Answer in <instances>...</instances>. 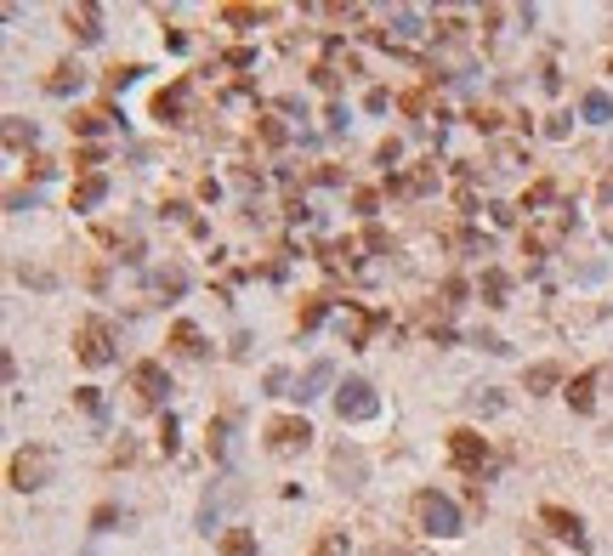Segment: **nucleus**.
<instances>
[{
    "mask_svg": "<svg viewBox=\"0 0 613 556\" xmlns=\"http://www.w3.org/2000/svg\"><path fill=\"white\" fill-rule=\"evenodd\" d=\"M568 233H574V205H551V210H540V216H528L523 250L528 256H557Z\"/></svg>",
    "mask_w": 613,
    "mask_h": 556,
    "instance_id": "f257e3e1",
    "label": "nucleus"
},
{
    "mask_svg": "<svg viewBox=\"0 0 613 556\" xmlns=\"http://www.w3.org/2000/svg\"><path fill=\"white\" fill-rule=\"evenodd\" d=\"M57 477V449H46V443H29V449L12 454V466H6V483L18 488V494H35V488H46Z\"/></svg>",
    "mask_w": 613,
    "mask_h": 556,
    "instance_id": "f03ea898",
    "label": "nucleus"
},
{
    "mask_svg": "<svg viewBox=\"0 0 613 556\" xmlns=\"http://www.w3.org/2000/svg\"><path fill=\"white\" fill-rule=\"evenodd\" d=\"M74 358L86 369H108L114 358H120V335H114V324L108 318H86L80 330H74Z\"/></svg>",
    "mask_w": 613,
    "mask_h": 556,
    "instance_id": "7ed1b4c3",
    "label": "nucleus"
},
{
    "mask_svg": "<svg viewBox=\"0 0 613 556\" xmlns=\"http://www.w3.org/2000/svg\"><path fill=\"white\" fill-rule=\"evenodd\" d=\"M409 511H415V522H421L432 539H455L460 534V505L449 500V494H438V488H421V494L409 500Z\"/></svg>",
    "mask_w": 613,
    "mask_h": 556,
    "instance_id": "20e7f679",
    "label": "nucleus"
},
{
    "mask_svg": "<svg viewBox=\"0 0 613 556\" xmlns=\"http://www.w3.org/2000/svg\"><path fill=\"white\" fill-rule=\"evenodd\" d=\"M369 40H375V46H386L392 57H415V46L426 40V29H421V18H415L409 6H398V12L386 18V29H369Z\"/></svg>",
    "mask_w": 613,
    "mask_h": 556,
    "instance_id": "39448f33",
    "label": "nucleus"
},
{
    "mask_svg": "<svg viewBox=\"0 0 613 556\" xmlns=\"http://www.w3.org/2000/svg\"><path fill=\"white\" fill-rule=\"evenodd\" d=\"M165 392H171V375H165V364H154V358L131 364V403H137L142 415H159V409H165Z\"/></svg>",
    "mask_w": 613,
    "mask_h": 556,
    "instance_id": "423d86ee",
    "label": "nucleus"
},
{
    "mask_svg": "<svg viewBox=\"0 0 613 556\" xmlns=\"http://www.w3.org/2000/svg\"><path fill=\"white\" fill-rule=\"evenodd\" d=\"M330 483L347 488V494H358V488L369 483V454L358 449V443H335L330 449Z\"/></svg>",
    "mask_w": 613,
    "mask_h": 556,
    "instance_id": "0eeeda50",
    "label": "nucleus"
},
{
    "mask_svg": "<svg viewBox=\"0 0 613 556\" xmlns=\"http://www.w3.org/2000/svg\"><path fill=\"white\" fill-rule=\"evenodd\" d=\"M335 415L347 420V426H358V420H375V415H381V398H375V386H369V381H341V386H335Z\"/></svg>",
    "mask_w": 613,
    "mask_h": 556,
    "instance_id": "6e6552de",
    "label": "nucleus"
},
{
    "mask_svg": "<svg viewBox=\"0 0 613 556\" xmlns=\"http://www.w3.org/2000/svg\"><path fill=\"white\" fill-rule=\"evenodd\" d=\"M449 466L483 477V466H489V437L472 432V426H455V432H449Z\"/></svg>",
    "mask_w": 613,
    "mask_h": 556,
    "instance_id": "1a4fd4ad",
    "label": "nucleus"
},
{
    "mask_svg": "<svg viewBox=\"0 0 613 556\" xmlns=\"http://www.w3.org/2000/svg\"><path fill=\"white\" fill-rule=\"evenodd\" d=\"M228 505H245V483H239V477H222V483L205 488V500H199V534L222 528V511H228Z\"/></svg>",
    "mask_w": 613,
    "mask_h": 556,
    "instance_id": "9d476101",
    "label": "nucleus"
},
{
    "mask_svg": "<svg viewBox=\"0 0 613 556\" xmlns=\"http://www.w3.org/2000/svg\"><path fill=\"white\" fill-rule=\"evenodd\" d=\"M352 74H358V57L347 52V40H335V35H330V40H324V63L313 69V80H318L324 91H341Z\"/></svg>",
    "mask_w": 613,
    "mask_h": 556,
    "instance_id": "9b49d317",
    "label": "nucleus"
},
{
    "mask_svg": "<svg viewBox=\"0 0 613 556\" xmlns=\"http://www.w3.org/2000/svg\"><path fill=\"white\" fill-rule=\"evenodd\" d=\"M154 120L159 125H188L193 120V80H188V74L171 80V86L154 97Z\"/></svg>",
    "mask_w": 613,
    "mask_h": 556,
    "instance_id": "f8f14e48",
    "label": "nucleus"
},
{
    "mask_svg": "<svg viewBox=\"0 0 613 556\" xmlns=\"http://www.w3.org/2000/svg\"><path fill=\"white\" fill-rule=\"evenodd\" d=\"M313 443V426L301 415H279V420H267V449L273 454H301Z\"/></svg>",
    "mask_w": 613,
    "mask_h": 556,
    "instance_id": "ddd939ff",
    "label": "nucleus"
},
{
    "mask_svg": "<svg viewBox=\"0 0 613 556\" xmlns=\"http://www.w3.org/2000/svg\"><path fill=\"white\" fill-rule=\"evenodd\" d=\"M540 522L551 528V534L562 539V545H574V551H585L591 545V534H585V522L568 511V505H540Z\"/></svg>",
    "mask_w": 613,
    "mask_h": 556,
    "instance_id": "4468645a",
    "label": "nucleus"
},
{
    "mask_svg": "<svg viewBox=\"0 0 613 556\" xmlns=\"http://www.w3.org/2000/svg\"><path fill=\"white\" fill-rule=\"evenodd\" d=\"M432 188H438V159H421L409 176H386V193H398V199H421Z\"/></svg>",
    "mask_w": 613,
    "mask_h": 556,
    "instance_id": "2eb2a0df",
    "label": "nucleus"
},
{
    "mask_svg": "<svg viewBox=\"0 0 613 556\" xmlns=\"http://www.w3.org/2000/svg\"><path fill=\"white\" fill-rule=\"evenodd\" d=\"M63 23H69V35L80 40V46H97V40H103V6H91V0L69 6V12H63Z\"/></svg>",
    "mask_w": 613,
    "mask_h": 556,
    "instance_id": "dca6fc26",
    "label": "nucleus"
},
{
    "mask_svg": "<svg viewBox=\"0 0 613 556\" xmlns=\"http://www.w3.org/2000/svg\"><path fill=\"white\" fill-rule=\"evenodd\" d=\"M330 381H335V364H330V358H313V364L301 369V381H296V392H290V398H296V403H313V398H324V392H330Z\"/></svg>",
    "mask_w": 613,
    "mask_h": 556,
    "instance_id": "f3484780",
    "label": "nucleus"
},
{
    "mask_svg": "<svg viewBox=\"0 0 613 556\" xmlns=\"http://www.w3.org/2000/svg\"><path fill=\"white\" fill-rule=\"evenodd\" d=\"M375 324H386V313H364L358 301H347V318H341V335H347V347H369Z\"/></svg>",
    "mask_w": 613,
    "mask_h": 556,
    "instance_id": "a211bd4d",
    "label": "nucleus"
},
{
    "mask_svg": "<svg viewBox=\"0 0 613 556\" xmlns=\"http://www.w3.org/2000/svg\"><path fill=\"white\" fill-rule=\"evenodd\" d=\"M103 199H108V176H103V171H91V176H80V182H74L69 210H97Z\"/></svg>",
    "mask_w": 613,
    "mask_h": 556,
    "instance_id": "6ab92c4d",
    "label": "nucleus"
},
{
    "mask_svg": "<svg viewBox=\"0 0 613 556\" xmlns=\"http://www.w3.org/2000/svg\"><path fill=\"white\" fill-rule=\"evenodd\" d=\"M596 386H602V369H585V375H574V381H568V392H562V398L574 403L579 415H591V409H596Z\"/></svg>",
    "mask_w": 613,
    "mask_h": 556,
    "instance_id": "aec40b11",
    "label": "nucleus"
},
{
    "mask_svg": "<svg viewBox=\"0 0 613 556\" xmlns=\"http://www.w3.org/2000/svg\"><path fill=\"white\" fill-rule=\"evenodd\" d=\"M171 352H176V358H205V335H199V324L176 318V324H171Z\"/></svg>",
    "mask_w": 613,
    "mask_h": 556,
    "instance_id": "412c9836",
    "label": "nucleus"
},
{
    "mask_svg": "<svg viewBox=\"0 0 613 556\" xmlns=\"http://www.w3.org/2000/svg\"><path fill=\"white\" fill-rule=\"evenodd\" d=\"M154 290H159L165 301H176L182 290H188V267H182V261H165V267H154Z\"/></svg>",
    "mask_w": 613,
    "mask_h": 556,
    "instance_id": "4be33fe9",
    "label": "nucleus"
},
{
    "mask_svg": "<svg viewBox=\"0 0 613 556\" xmlns=\"http://www.w3.org/2000/svg\"><path fill=\"white\" fill-rule=\"evenodd\" d=\"M86 86V69H80V63H57L52 74H46V91H52V97H69V91H80Z\"/></svg>",
    "mask_w": 613,
    "mask_h": 556,
    "instance_id": "5701e85b",
    "label": "nucleus"
},
{
    "mask_svg": "<svg viewBox=\"0 0 613 556\" xmlns=\"http://www.w3.org/2000/svg\"><path fill=\"white\" fill-rule=\"evenodd\" d=\"M23 148H35V120H23V114H6V154L18 159Z\"/></svg>",
    "mask_w": 613,
    "mask_h": 556,
    "instance_id": "b1692460",
    "label": "nucleus"
},
{
    "mask_svg": "<svg viewBox=\"0 0 613 556\" xmlns=\"http://www.w3.org/2000/svg\"><path fill=\"white\" fill-rule=\"evenodd\" d=\"M477 296H483V307H506V296H511V278L500 273V267H489V273H483V284H477Z\"/></svg>",
    "mask_w": 613,
    "mask_h": 556,
    "instance_id": "393cba45",
    "label": "nucleus"
},
{
    "mask_svg": "<svg viewBox=\"0 0 613 556\" xmlns=\"http://www.w3.org/2000/svg\"><path fill=\"white\" fill-rule=\"evenodd\" d=\"M335 301L330 296H301V313H296V330H318L324 318H330Z\"/></svg>",
    "mask_w": 613,
    "mask_h": 556,
    "instance_id": "a878e982",
    "label": "nucleus"
},
{
    "mask_svg": "<svg viewBox=\"0 0 613 556\" xmlns=\"http://www.w3.org/2000/svg\"><path fill=\"white\" fill-rule=\"evenodd\" d=\"M466 409H472V415H500V409H506V392L477 386V392H466Z\"/></svg>",
    "mask_w": 613,
    "mask_h": 556,
    "instance_id": "bb28decb",
    "label": "nucleus"
},
{
    "mask_svg": "<svg viewBox=\"0 0 613 556\" xmlns=\"http://www.w3.org/2000/svg\"><path fill=\"white\" fill-rule=\"evenodd\" d=\"M74 137H103L108 125H114V114H108V108H91V114H74Z\"/></svg>",
    "mask_w": 613,
    "mask_h": 556,
    "instance_id": "cd10ccee",
    "label": "nucleus"
},
{
    "mask_svg": "<svg viewBox=\"0 0 613 556\" xmlns=\"http://www.w3.org/2000/svg\"><path fill=\"white\" fill-rule=\"evenodd\" d=\"M307 556H352V539L341 534V528H324V534L313 539V551Z\"/></svg>",
    "mask_w": 613,
    "mask_h": 556,
    "instance_id": "c85d7f7f",
    "label": "nucleus"
},
{
    "mask_svg": "<svg viewBox=\"0 0 613 556\" xmlns=\"http://www.w3.org/2000/svg\"><path fill=\"white\" fill-rule=\"evenodd\" d=\"M222 23H239V29H250V23H273V6H222Z\"/></svg>",
    "mask_w": 613,
    "mask_h": 556,
    "instance_id": "c756f323",
    "label": "nucleus"
},
{
    "mask_svg": "<svg viewBox=\"0 0 613 556\" xmlns=\"http://www.w3.org/2000/svg\"><path fill=\"white\" fill-rule=\"evenodd\" d=\"M557 381H562V364H528V375H523L528 392H551Z\"/></svg>",
    "mask_w": 613,
    "mask_h": 556,
    "instance_id": "7c9ffc66",
    "label": "nucleus"
},
{
    "mask_svg": "<svg viewBox=\"0 0 613 556\" xmlns=\"http://www.w3.org/2000/svg\"><path fill=\"white\" fill-rule=\"evenodd\" d=\"M579 114H585V120H591V125L613 120V103H608V91H585V97H579Z\"/></svg>",
    "mask_w": 613,
    "mask_h": 556,
    "instance_id": "2f4dec72",
    "label": "nucleus"
},
{
    "mask_svg": "<svg viewBox=\"0 0 613 556\" xmlns=\"http://www.w3.org/2000/svg\"><path fill=\"white\" fill-rule=\"evenodd\" d=\"M211 454H216V460H228V454H233V415H216L211 420Z\"/></svg>",
    "mask_w": 613,
    "mask_h": 556,
    "instance_id": "473e14b6",
    "label": "nucleus"
},
{
    "mask_svg": "<svg viewBox=\"0 0 613 556\" xmlns=\"http://www.w3.org/2000/svg\"><path fill=\"white\" fill-rule=\"evenodd\" d=\"M222 556H256V534L250 528H228L222 534Z\"/></svg>",
    "mask_w": 613,
    "mask_h": 556,
    "instance_id": "72a5a7b5",
    "label": "nucleus"
},
{
    "mask_svg": "<svg viewBox=\"0 0 613 556\" xmlns=\"http://www.w3.org/2000/svg\"><path fill=\"white\" fill-rule=\"evenodd\" d=\"M449 244H455V250H472V256H489V239H483V233H472V227H455V233H449Z\"/></svg>",
    "mask_w": 613,
    "mask_h": 556,
    "instance_id": "f704fd0d",
    "label": "nucleus"
},
{
    "mask_svg": "<svg viewBox=\"0 0 613 556\" xmlns=\"http://www.w3.org/2000/svg\"><path fill=\"white\" fill-rule=\"evenodd\" d=\"M137 74H142V63H114V69H108L103 80H108V91H125L131 80H137Z\"/></svg>",
    "mask_w": 613,
    "mask_h": 556,
    "instance_id": "c9c22d12",
    "label": "nucleus"
},
{
    "mask_svg": "<svg viewBox=\"0 0 613 556\" xmlns=\"http://www.w3.org/2000/svg\"><path fill=\"white\" fill-rule=\"evenodd\" d=\"M438 296H443V307H460V301L472 296V290H466V278H443V290H438Z\"/></svg>",
    "mask_w": 613,
    "mask_h": 556,
    "instance_id": "e433bc0d",
    "label": "nucleus"
},
{
    "mask_svg": "<svg viewBox=\"0 0 613 556\" xmlns=\"http://www.w3.org/2000/svg\"><path fill=\"white\" fill-rule=\"evenodd\" d=\"M159 454H176V415H159Z\"/></svg>",
    "mask_w": 613,
    "mask_h": 556,
    "instance_id": "4c0bfd02",
    "label": "nucleus"
},
{
    "mask_svg": "<svg viewBox=\"0 0 613 556\" xmlns=\"http://www.w3.org/2000/svg\"><path fill=\"white\" fill-rule=\"evenodd\" d=\"M494 159H500V171H517V165H523V148H517V142H500Z\"/></svg>",
    "mask_w": 613,
    "mask_h": 556,
    "instance_id": "58836bf2",
    "label": "nucleus"
},
{
    "mask_svg": "<svg viewBox=\"0 0 613 556\" xmlns=\"http://www.w3.org/2000/svg\"><path fill=\"white\" fill-rule=\"evenodd\" d=\"M398 108H403V114H426V108H432V97H426V91H403Z\"/></svg>",
    "mask_w": 613,
    "mask_h": 556,
    "instance_id": "ea45409f",
    "label": "nucleus"
},
{
    "mask_svg": "<svg viewBox=\"0 0 613 556\" xmlns=\"http://www.w3.org/2000/svg\"><path fill=\"white\" fill-rule=\"evenodd\" d=\"M500 120H506L500 108H472V125H477V131H500Z\"/></svg>",
    "mask_w": 613,
    "mask_h": 556,
    "instance_id": "a19ab883",
    "label": "nucleus"
},
{
    "mask_svg": "<svg viewBox=\"0 0 613 556\" xmlns=\"http://www.w3.org/2000/svg\"><path fill=\"white\" fill-rule=\"evenodd\" d=\"M74 165H80V171H97V165H103V148H97V142H86V148H80V154H74Z\"/></svg>",
    "mask_w": 613,
    "mask_h": 556,
    "instance_id": "79ce46f5",
    "label": "nucleus"
},
{
    "mask_svg": "<svg viewBox=\"0 0 613 556\" xmlns=\"http://www.w3.org/2000/svg\"><path fill=\"white\" fill-rule=\"evenodd\" d=\"M74 398H80V409H86V415H103V392H97V386H80Z\"/></svg>",
    "mask_w": 613,
    "mask_h": 556,
    "instance_id": "37998d69",
    "label": "nucleus"
},
{
    "mask_svg": "<svg viewBox=\"0 0 613 556\" xmlns=\"http://www.w3.org/2000/svg\"><path fill=\"white\" fill-rule=\"evenodd\" d=\"M352 205H358V216H375V210H381V193L358 188V193H352Z\"/></svg>",
    "mask_w": 613,
    "mask_h": 556,
    "instance_id": "c03bdc74",
    "label": "nucleus"
},
{
    "mask_svg": "<svg viewBox=\"0 0 613 556\" xmlns=\"http://www.w3.org/2000/svg\"><path fill=\"white\" fill-rule=\"evenodd\" d=\"M256 131H262V142H267V148H284V125H279V120H262Z\"/></svg>",
    "mask_w": 613,
    "mask_h": 556,
    "instance_id": "a18cd8bd",
    "label": "nucleus"
},
{
    "mask_svg": "<svg viewBox=\"0 0 613 556\" xmlns=\"http://www.w3.org/2000/svg\"><path fill=\"white\" fill-rule=\"evenodd\" d=\"M284 386H290V375H284V369H267V398H290Z\"/></svg>",
    "mask_w": 613,
    "mask_h": 556,
    "instance_id": "49530a36",
    "label": "nucleus"
},
{
    "mask_svg": "<svg viewBox=\"0 0 613 556\" xmlns=\"http://www.w3.org/2000/svg\"><path fill=\"white\" fill-rule=\"evenodd\" d=\"M6 210H35V188H29V193L12 188V193H6Z\"/></svg>",
    "mask_w": 613,
    "mask_h": 556,
    "instance_id": "de8ad7c7",
    "label": "nucleus"
},
{
    "mask_svg": "<svg viewBox=\"0 0 613 556\" xmlns=\"http://www.w3.org/2000/svg\"><path fill=\"white\" fill-rule=\"evenodd\" d=\"M222 63H228V69H250V63H256V52H250V46H239V52H228Z\"/></svg>",
    "mask_w": 613,
    "mask_h": 556,
    "instance_id": "09e8293b",
    "label": "nucleus"
},
{
    "mask_svg": "<svg viewBox=\"0 0 613 556\" xmlns=\"http://www.w3.org/2000/svg\"><path fill=\"white\" fill-rule=\"evenodd\" d=\"M23 278H29L35 290H52V273H46V267H23Z\"/></svg>",
    "mask_w": 613,
    "mask_h": 556,
    "instance_id": "8fccbe9b",
    "label": "nucleus"
},
{
    "mask_svg": "<svg viewBox=\"0 0 613 556\" xmlns=\"http://www.w3.org/2000/svg\"><path fill=\"white\" fill-rule=\"evenodd\" d=\"M120 517H125L120 505H97V517H91V522H97V528H108V522H120Z\"/></svg>",
    "mask_w": 613,
    "mask_h": 556,
    "instance_id": "3c124183",
    "label": "nucleus"
},
{
    "mask_svg": "<svg viewBox=\"0 0 613 556\" xmlns=\"http://www.w3.org/2000/svg\"><path fill=\"white\" fill-rule=\"evenodd\" d=\"M364 244H369V250H386V244H392V239H386V227H375V222H369V233H364Z\"/></svg>",
    "mask_w": 613,
    "mask_h": 556,
    "instance_id": "603ef678",
    "label": "nucleus"
},
{
    "mask_svg": "<svg viewBox=\"0 0 613 556\" xmlns=\"http://www.w3.org/2000/svg\"><path fill=\"white\" fill-rule=\"evenodd\" d=\"M545 137H568V114H551V120H545Z\"/></svg>",
    "mask_w": 613,
    "mask_h": 556,
    "instance_id": "864d4df0",
    "label": "nucleus"
},
{
    "mask_svg": "<svg viewBox=\"0 0 613 556\" xmlns=\"http://www.w3.org/2000/svg\"><path fill=\"white\" fill-rule=\"evenodd\" d=\"M494 210V227H511V222H517V210H511V205H489Z\"/></svg>",
    "mask_w": 613,
    "mask_h": 556,
    "instance_id": "5fc2aeb1",
    "label": "nucleus"
},
{
    "mask_svg": "<svg viewBox=\"0 0 613 556\" xmlns=\"http://www.w3.org/2000/svg\"><path fill=\"white\" fill-rule=\"evenodd\" d=\"M596 199H602V205H613V171L602 176V188H596Z\"/></svg>",
    "mask_w": 613,
    "mask_h": 556,
    "instance_id": "6e6d98bb",
    "label": "nucleus"
},
{
    "mask_svg": "<svg viewBox=\"0 0 613 556\" xmlns=\"http://www.w3.org/2000/svg\"><path fill=\"white\" fill-rule=\"evenodd\" d=\"M602 233H608V239H613V216H608V227H602Z\"/></svg>",
    "mask_w": 613,
    "mask_h": 556,
    "instance_id": "4d7b16f0",
    "label": "nucleus"
},
{
    "mask_svg": "<svg viewBox=\"0 0 613 556\" xmlns=\"http://www.w3.org/2000/svg\"><path fill=\"white\" fill-rule=\"evenodd\" d=\"M608 74H613V63H608Z\"/></svg>",
    "mask_w": 613,
    "mask_h": 556,
    "instance_id": "13d9d810",
    "label": "nucleus"
}]
</instances>
